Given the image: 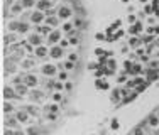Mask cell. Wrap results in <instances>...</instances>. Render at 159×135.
I'll return each mask as SVG.
<instances>
[{"label":"cell","mask_w":159,"mask_h":135,"mask_svg":"<svg viewBox=\"0 0 159 135\" xmlns=\"http://www.w3.org/2000/svg\"><path fill=\"white\" fill-rule=\"evenodd\" d=\"M48 53H49V51H48V47H44V46H37V49H36V56H39V58H44Z\"/></svg>","instance_id":"obj_18"},{"label":"cell","mask_w":159,"mask_h":135,"mask_svg":"<svg viewBox=\"0 0 159 135\" xmlns=\"http://www.w3.org/2000/svg\"><path fill=\"white\" fill-rule=\"evenodd\" d=\"M144 54H146V51H144V47H139V49H137V56L141 58V56H144Z\"/></svg>","instance_id":"obj_50"},{"label":"cell","mask_w":159,"mask_h":135,"mask_svg":"<svg viewBox=\"0 0 159 135\" xmlns=\"http://www.w3.org/2000/svg\"><path fill=\"white\" fill-rule=\"evenodd\" d=\"M59 39H61V31L53 29V31L48 34V44L53 46V44H56V42H59Z\"/></svg>","instance_id":"obj_1"},{"label":"cell","mask_w":159,"mask_h":135,"mask_svg":"<svg viewBox=\"0 0 159 135\" xmlns=\"http://www.w3.org/2000/svg\"><path fill=\"white\" fill-rule=\"evenodd\" d=\"M71 15H73V10H71L70 7L61 5V7L58 9V17H61V19H70Z\"/></svg>","instance_id":"obj_3"},{"label":"cell","mask_w":159,"mask_h":135,"mask_svg":"<svg viewBox=\"0 0 159 135\" xmlns=\"http://www.w3.org/2000/svg\"><path fill=\"white\" fill-rule=\"evenodd\" d=\"M24 10V5H22V2H15L14 5H12V14H19V12H22Z\"/></svg>","instance_id":"obj_19"},{"label":"cell","mask_w":159,"mask_h":135,"mask_svg":"<svg viewBox=\"0 0 159 135\" xmlns=\"http://www.w3.org/2000/svg\"><path fill=\"white\" fill-rule=\"evenodd\" d=\"M70 44H73V46L80 44V37H78V36H71V37H70Z\"/></svg>","instance_id":"obj_33"},{"label":"cell","mask_w":159,"mask_h":135,"mask_svg":"<svg viewBox=\"0 0 159 135\" xmlns=\"http://www.w3.org/2000/svg\"><path fill=\"white\" fill-rule=\"evenodd\" d=\"M158 115H159V108H158Z\"/></svg>","instance_id":"obj_62"},{"label":"cell","mask_w":159,"mask_h":135,"mask_svg":"<svg viewBox=\"0 0 159 135\" xmlns=\"http://www.w3.org/2000/svg\"><path fill=\"white\" fill-rule=\"evenodd\" d=\"M73 25H74L78 31H80V29H83V27H85V20H83V17H76L74 22H73Z\"/></svg>","instance_id":"obj_20"},{"label":"cell","mask_w":159,"mask_h":135,"mask_svg":"<svg viewBox=\"0 0 159 135\" xmlns=\"http://www.w3.org/2000/svg\"><path fill=\"white\" fill-rule=\"evenodd\" d=\"M120 95H122V93H120L119 90H113V91H112V101H113V103H119V101H120Z\"/></svg>","instance_id":"obj_22"},{"label":"cell","mask_w":159,"mask_h":135,"mask_svg":"<svg viewBox=\"0 0 159 135\" xmlns=\"http://www.w3.org/2000/svg\"><path fill=\"white\" fill-rule=\"evenodd\" d=\"M144 74H146V79L147 81H154V79H158L159 78V71H158V68H147L146 71H144Z\"/></svg>","instance_id":"obj_2"},{"label":"cell","mask_w":159,"mask_h":135,"mask_svg":"<svg viewBox=\"0 0 159 135\" xmlns=\"http://www.w3.org/2000/svg\"><path fill=\"white\" fill-rule=\"evenodd\" d=\"M107 66H108L110 69H115V68H117V63H115L113 59H108V61H107Z\"/></svg>","instance_id":"obj_34"},{"label":"cell","mask_w":159,"mask_h":135,"mask_svg":"<svg viewBox=\"0 0 159 135\" xmlns=\"http://www.w3.org/2000/svg\"><path fill=\"white\" fill-rule=\"evenodd\" d=\"M3 135H15V134H14L12 130H5V132H3Z\"/></svg>","instance_id":"obj_58"},{"label":"cell","mask_w":159,"mask_h":135,"mask_svg":"<svg viewBox=\"0 0 159 135\" xmlns=\"http://www.w3.org/2000/svg\"><path fill=\"white\" fill-rule=\"evenodd\" d=\"M66 78H68L66 71H61V73H59V79H61V81H66Z\"/></svg>","instance_id":"obj_45"},{"label":"cell","mask_w":159,"mask_h":135,"mask_svg":"<svg viewBox=\"0 0 159 135\" xmlns=\"http://www.w3.org/2000/svg\"><path fill=\"white\" fill-rule=\"evenodd\" d=\"M141 2H142V3H144V2H146V0H141Z\"/></svg>","instance_id":"obj_61"},{"label":"cell","mask_w":159,"mask_h":135,"mask_svg":"<svg viewBox=\"0 0 159 135\" xmlns=\"http://www.w3.org/2000/svg\"><path fill=\"white\" fill-rule=\"evenodd\" d=\"M3 96H5V100H12V98H20V96H17V91H15L14 88H10V86H7V88L3 90Z\"/></svg>","instance_id":"obj_9"},{"label":"cell","mask_w":159,"mask_h":135,"mask_svg":"<svg viewBox=\"0 0 159 135\" xmlns=\"http://www.w3.org/2000/svg\"><path fill=\"white\" fill-rule=\"evenodd\" d=\"M36 5H37V10L46 12V10H49V9L53 7V2H51V0H39Z\"/></svg>","instance_id":"obj_6"},{"label":"cell","mask_w":159,"mask_h":135,"mask_svg":"<svg viewBox=\"0 0 159 135\" xmlns=\"http://www.w3.org/2000/svg\"><path fill=\"white\" fill-rule=\"evenodd\" d=\"M154 12V7L152 5H146L144 7V14H152Z\"/></svg>","instance_id":"obj_36"},{"label":"cell","mask_w":159,"mask_h":135,"mask_svg":"<svg viewBox=\"0 0 159 135\" xmlns=\"http://www.w3.org/2000/svg\"><path fill=\"white\" fill-rule=\"evenodd\" d=\"M110 127H112V130H117V128L120 127V123H119V120H117V118H113V120L110 122Z\"/></svg>","instance_id":"obj_31"},{"label":"cell","mask_w":159,"mask_h":135,"mask_svg":"<svg viewBox=\"0 0 159 135\" xmlns=\"http://www.w3.org/2000/svg\"><path fill=\"white\" fill-rule=\"evenodd\" d=\"M61 98H63V96H61V93H54V95H53V100L56 101V103H58V101H61Z\"/></svg>","instance_id":"obj_44"},{"label":"cell","mask_w":159,"mask_h":135,"mask_svg":"<svg viewBox=\"0 0 159 135\" xmlns=\"http://www.w3.org/2000/svg\"><path fill=\"white\" fill-rule=\"evenodd\" d=\"M68 58H70V61H73V63H76V61H78V54H70Z\"/></svg>","instance_id":"obj_49"},{"label":"cell","mask_w":159,"mask_h":135,"mask_svg":"<svg viewBox=\"0 0 159 135\" xmlns=\"http://www.w3.org/2000/svg\"><path fill=\"white\" fill-rule=\"evenodd\" d=\"M14 39H15V36H5V37H3V42H5V44H10Z\"/></svg>","instance_id":"obj_37"},{"label":"cell","mask_w":159,"mask_h":135,"mask_svg":"<svg viewBox=\"0 0 159 135\" xmlns=\"http://www.w3.org/2000/svg\"><path fill=\"white\" fill-rule=\"evenodd\" d=\"M156 34H158V36H159V25H158V27H156Z\"/></svg>","instance_id":"obj_59"},{"label":"cell","mask_w":159,"mask_h":135,"mask_svg":"<svg viewBox=\"0 0 159 135\" xmlns=\"http://www.w3.org/2000/svg\"><path fill=\"white\" fill-rule=\"evenodd\" d=\"M144 71H146V69H142V66H141V64H134L129 74H132V76H141V74L144 73Z\"/></svg>","instance_id":"obj_14"},{"label":"cell","mask_w":159,"mask_h":135,"mask_svg":"<svg viewBox=\"0 0 159 135\" xmlns=\"http://www.w3.org/2000/svg\"><path fill=\"white\" fill-rule=\"evenodd\" d=\"M74 12L78 14V17H85V9H83L81 5H76V7H74Z\"/></svg>","instance_id":"obj_28"},{"label":"cell","mask_w":159,"mask_h":135,"mask_svg":"<svg viewBox=\"0 0 159 135\" xmlns=\"http://www.w3.org/2000/svg\"><path fill=\"white\" fill-rule=\"evenodd\" d=\"M137 22V19H136V15H129V24L132 25V24H136Z\"/></svg>","instance_id":"obj_47"},{"label":"cell","mask_w":159,"mask_h":135,"mask_svg":"<svg viewBox=\"0 0 159 135\" xmlns=\"http://www.w3.org/2000/svg\"><path fill=\"white\" fill-rule=\"evenodd\" d=\"M146 122H147V125H149V127H152V128H158V127H159V115L156 113V112H152L151 115L146 118Z\"/></svg>","instance_id":"obj_4"},{"label":"cell","mask_w":159,"mask_h":135,"mask_svg":"<svg viewBox=\"0 0 159 135\" xmlns=\"http://www.w3.org/2000/svg\"><path fill=\"white\" fill-rule=\"evenodd\" d=\"M68 44H70V41H66V39H63V41H59V46H61V47H66Z\"/></svg>","instance_id":"obj_48"},{"label":"cell","mask_w":159,"mask_h":135,"mask_svg":"<svg viewBox=\"0 0 159 135\" xmlns=\"http://www.w3.org/2000/svg\"><path fill=\"white\" fill-rule=\"evenodd\" d=\"M124 36V31H117V34H115V39H120Z\"/></svg>","instance_id":"obj_52"},{"label":"cell","mask_w":159,"mask_h":135,"mask_svg":"<svg viewBox=\"0 0 159 135\" xmlns=\"http://www.w3.org/2000/svg\"><path fill=\"white\" fill-rule=\"evenodd\" d=\"M95 88H97V90H108V88H110V84L107 83L105 79L97 78V81H95Z\"/></svg>","instance_id":"obj_11"},{"label":"cell","mask_w":159,"mask_h":135,"mask_svg":"<svg viewBox=\"0 0 159 135\" xmlns=\"http://www.w3.org/2000/svg\"><path fill=\"white\" fill-rule=\"evenodd\" d=\"M64 88H66V90H71V88H73V84H71L70 81H66V84H64Z\"/></svg>","instance_id":"obj_55"},{"label":"cell","mask_w":159,"mask_h":135,"mask_svg":"<svg viewBox=\"0 0 159 135\" xmlns=\"http://www.w3.org/2000/svg\"><path fill=\"white\" fill-rule=\"evenodd\" d=\"M48 118H49V120H54V118H56V113H53V112H49V113H48Z\"/></svg>","instance_id":"obj_53"},{"label":"cell","mask_w":159,"mask_h":135,"mask_svg":"<svg viewBox=\"0 0 159 135\" xmlns=\"http://www.w3.org/2000/svg\"><path fill=\"white\" fill-rule=\"evenodd\" d=\"M32 64H34V61L29 59V61H24V63H22V68H29V66H32Z\"/></svg>","instance_id":"obj_42"},{"label":"cell","mask_w":159,"mask_h":135,"mask_svg":"<svg viewBox=\"0 0 159 135\" xmlns=\"http://www.w3.org/2000/svg\"><path fill=\"white\" fill-rule=\"evenodd\" d=\"M147 34H156V27H147Z\"/></svg>","instance_id":"obj_51"},{"label":"cell","mask_w":159,"mask_h":135,"mask_svg":"<svg viewBox=\"0 0 159 135\" xmlns=\"http://www.w3.org/2000/svg\"><path fill=\"white\" fill-rule=\"evenodd\" d=\"M53 29H49V25H39V27H36V32L37 34H41V36H46V34H49Z\"/></svg>","instance_id":"obj_16"},{"label":"cell","mask_w":159,"mask_h":135,"mask_svg":"<svg viewBox=\"0 0 159 135\" xmlns=\"http://www.w3.org/2000/svg\"><path fill=\"white\" fill-rule=\"evenodd\" d=\"M46 24L48 25H58V15H49V17H46Z\"/></svg>","instance_id":"obj_21"},{"label":"cell","mask_w":159,"mask_h":135,"mask_svg":"<svg viewBox=\"0 0 159 135\" xmlns=\"http://www.w3.org/2000/svg\"><path fill=\"white\" fill-rule=\"evenodd\" d=\"M141 59L144 61V63H147V61H149V56H147V54H144V56H141Z\"/></svg>","instance_id":"obj_57"},{"label":"cell","mask_w":159,"mask_h":135,"mask_svg":"<svg viewBox=\"0 0 159 135\" xmlns=\"http://www.w3.org/2000/svg\"><path fill=\"white\" fill-rule=\"evenodd\" d=\"M112 25H113V27H115V29H117V27H120V20H115V22H113V24H112Z\"/></svg>","instance_id":"obj_56"},{"label":"cell","mask_w":159,"mask_h":135,"mask_svg":"<svg viewBox=\"0 0 159 135\" xmlns=\"http://www.w3.org/2000/svg\"><path fill=\"white\" fill-rule=\"evenodd\" d=\"M15 135H24V132H15Z\"/></svg>","instance_id":"obj_60"},{"label":"cell","mask_w":159,"mask_h":135,"mask_svg":"<svg viewBox=\"0 0 159 135\" xmlns=\"http://www.w3.org/2000/svg\"><path fill=\"white\" fill-rule=\"evenodd\" d=\"M29 98H31V100H32V101H39V100H41V98H42V93H41V91H37V90H31V91H29Z\"/></svg>","instance_id":"obj_17"},{"label":"cell","mask_w":159,"mask_h":135,"mask_svg":"<svg viewBox=\"0 0 159 135\" xmlns=\"http://www.w3.org/2000/svg\"><path fill=\"white\" fill-rule=\"evenodd\" d=\"M17 118H9V120H7V122H5V125H7V127H9V128H14V127H17Z\"/></svg>","instance_id":"obj_27"},{"label":"cell","mask_w":159,"mask_h":135,"mask_svg":"<svg viewBox=\"0 0 159 135\" xmlns=\"http://www.w3.org/2000/svg\"><path fill=\"white\" fill-rule=\"evenodd\" d=\"M46 110H48V112H53V113H58V105H51V106H48Z\"/></svg>","instance_id":"obj_41"},{"label":"cell","mask_w":159,"mask_h":135,"mask_svg":"<svg viewBox=\"0 0 159 135\" xmlns=\"http://www.w3.org/2000/svg\"><path fill=\"white\" fill-rule=\"evenodd\" d=\"M141 42H142V41H141L139 37H130V41H129V46H130V47H137Z\"/></svg>","instance_id":"obj_26"},{"label":"cell","mask_w":159,"mask_h":135,"mask_svg":"<svg viewBox=\"0 0 159 135\" xmlns=\"http://www.w3.org/2000/svg\"><path fill=\"white\" fill-rule=\"evenodd\" d=\"M71 29H73V24H70V22H68V24H64V25H63V31H64V32H70Z\"/></svg>","instance_id":"obj_39"},{"label":"cell","mask_w":159,"mask_h":135,"mask_svg":"<svg viewBox=\"0 0 159 135\" xmlns=\"http://www.w3.org/2000/svg\"><path fill=\"white\" fill-rule=\"evenodd\" d=\"M27 112H29V115H39V112H37V106H29V108H25Z\"/></svg>","instance_id":"obj_32"},{"label":"cell","mask_w":159,"mask_h":135,"mask_svg":"<svg viewBox=\"0 0 159 135\" xmlns=\"http://www.w3.org/2000/svg\"><path fill=\"white\" fill-rule=\"evenodd\" d=\"M27 135H41V128L39 127H29L27 128Z\"/></svg>","instance_id":"obj_24"},{"label":"cell","mask_w":159,"mask_h":135,"mask_svg":"<svg viewBox=\"0 0 159 135\" xmlns=\"http://www.w3.org/2000/svg\"><path fill=\"white\" fill-rule=\"evenodd\" d=\"M119 83H127V76H125V74L124 76H120L119 78Z\"/></svg>","instance_id":"obj_54"},{"label":"cell","mask_w":159,"mask_h":135,"mask_svg":"<svg viewBox=\"0 0 159 135\" xmlns=\"http://www.w3.org/2000/svg\"><path fill=\"white\" fill-rule=\"evenodd\" d=\"M64 88V84L63 83H54V90H58V91H61Z\"/></svg>","instance_id":"obj_43"},{"label":"cell","mask_w":159,"mask_h":135,"mask_svg":"<svg viewBox=\"0 0 159 135\" xmlns=\"http://www.w3.org/2000/svg\"><path fill=\"white\" fill-rule=\"evenodd\" d=\"M42 20H46V12H42V10H36V12H32V15H31V22H34V24H41Z\"/></svg>","instance_id":"obj_5"},{"label":"cell","mask_w":159,"mask_h":135,"mask_svg":"<svg viewBox=\"0 0 159 135\" xmlns=\"http://www.w3.org/2000/svg\"><path fill=\"white\" fill-rule=\"evenodd\" d=\"M73 68H74V63H73V61L64 63V69H73Z\"/></svg>","instance_id":"obj_40"},{"label":"cell","mask_w":159,"mask_h":135,"mask_svg":"<svg viewBox=\"0 0 159 135\" xmlns=\"http://www.w3.org/2000/svg\"><path fill=\"white\" fill-rule=\"evenodd\" d=\"M42 74H46V76H53V74H56V68H54L53 64H46V66L42 68Z\"/></svg>","instance_id":"obj_15"},{"label":"cell","mask_w":159,"mask_h":135,"mask_svg":"<svg viewBox=\"0 0 159 135\" xmlns=\"http://www.w3.org/2000/svg\"><path fill=\"white\" fill-rule=\"evenodd\" d=\"M24 83L29 86V88H32V86H37V78L34 76V74H27V76H24Z\"/></svg>","instance_id":"obj_10"},{"label":"cell","mask_w":159,"mask_h":135,"mask_svg":"<svg viewBox=\"0 0 159 135\" xmlns=\"http://www.w3.org/2000/svg\"><path fill=\"white\" fill-rule=\"evenodd\" d=\"M15 118H17L20 123H25V122L29 120V112H27V110H20L17 115H15Z\"/></svg>","instance_id":"obj_12"},{"label":"cell","mask_w":159,"mask_h":135,"mask_svg":"<svg viewBox=\"0 0 159 135\" xmlns=\"http://www.w3.org/2000/svg\"><path fill=\"white\" fill-rule=\"evenodd\" d=\"M20 2H22L24 9H32V7H34V3H37L36 0H20Z\"/></svg>","instance_id":"obj_25"},{"label":"cell","mask_w":159,"mask_h":135,"mask_svg":"<svg viewBox=\"0 0 159 135\" xmlns=\"http://www.w3.org/2000/svg\"><path fill=\"white\" fill-rule=\"evenodd\" d=\"M98 68H100V66H98L97 63H90L88 64V69H98Z\"/></svg>","instance_id":"obj_46"},{"label":"cell","mask_w":159,"mask_h":135,"mask_svg":"<svg viewBox=\"0 0 159 135\" xmlns=\"http://www.w3.org/2000/svg\"><path fill=\"white\" fill-rule=\"evenodd\" d=\"M141 32H142V22H136L129 27V34H132V36H137Z\"/></svg>","instance_id":"obj_8"},{"label":"cell","mask_w":159,"mask_h":135,"mask_svg":"<svg viewBox=\"0 0 159 135\" xmlns=\"http://www.w3.org/2000/svg\"><path fill=\"white\" fill-rule=\"evenodd\" d=\"M29 42H31L32 46H36V47H37V46H41V44H42V37H41V34H32V36L29 37Z\"/></svg>","instance_id":"obj_13"},{"label":"cell","mask_w":159,"mask_h":135,"mask_svg":"<svg viewBox=\"0 0 159 135\" xmlns=\"http://www.w3.org/2000/svg\"><path fill=\"white\" fill-rule=\"evenodd\" d=\"M63 49H64V47H61V46H53V47L49 49V56L54 59L61 58V56H63Z\"/></svg>","instance_id":"obj_7"},{"label":"cell","mask_w":159,"mask_h":135,"mask_svg":"<svg viewBox=\"0 0 159 135\" xmlns=\"http://www.w3.org/2000/svg\"><path fill=\"white\" fill-rule=\"evenodd\" d=\"M95 54H97V56H108V51H103L102 47H97V49H95Z\"/></svg>","instance_id":"obj_30"},{"label":"cell","mask_w":159,"mask_h":135,"mask_svg":"<svg viewBox=\"0 0 159 135\" xmlns=\"http://www.w3.org/2000/svg\"><path fill=\"white\" fill-rule=\"evenodd\" d=\"M27 31H29V24H27L25 20H20V25H19V32H22V34H24V32H27Z\"/></svg>","instance_id":"obj_23"},{"label":"cell","mask_w":159,"mask_h":135,"mask_svg":"<svg viewBox=\"0 0 159 135\" xmlns=\"http://www.w3.org/2000/svg\"><path fill=\"white\" fill-rule=\"evenodd\" d=\"M95 39H97V41H103V39H107V37H105L103 32H97V34H95Z\"/></svg>","instance_id":"obj_38"},{"label":"cell","mask_w":159,"mask_h":135,"mask_svg":"<svg viewBox=\"0 0 159 135\" xmlns=\"http://www.w3.org/2000/svg\"><path fill=\"white\" fill-rule=\"evenodd\" d=\"M12 110H14V108H12L10 103H5V105H3V112H5V113H12Z\"/></svg>","instance_id":"obj_35"},{"label":"cell","mask_w":159,"mask_h":135,"mask_svg":"<svg viewBox=\"0 0 159 135\" xmlns=\"http://www.w3.org/2000/svg\"><path fill=\"white\" fill-rule=\"evenodd\" d=\"M19 25H20V20H19V22H10V24H9V29H10V31H17L19 32Z\"/></svg>","instance_id":"obj_29"}]
</instances>
